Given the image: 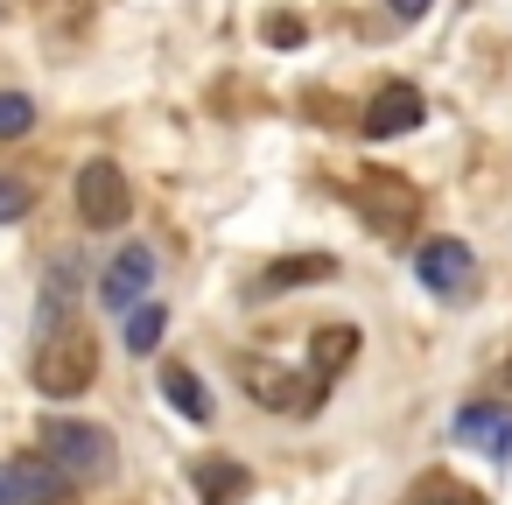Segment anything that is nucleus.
<instances>
[{
    "instance_id": "nucleus-1",
    "label": "nucleus",
    "mask_w": 512,
    "mask_h": 505,
    "mask_svg": "<svg viewBox=\"0 0 512 505\" xmlns=\"http://www.w3.org/2000/svg\"><path fill=\"white\" fill-rule=\"evenodd\" d=\"M92 379H99V337L85 323L43 337V351H36V393L43 400H78V393H92Z\"/></svg>"
},
{
    "instance_id": "nucleus-2",
    "label": "nucleus",
    "mask_w": 512,
    "mask_h": 505,
    "mask_svg": "<svg viewBox=\"0 0 512 505\" xmlns=\"http://www.w3.org/2000/svg\"><path fill=\"white\" fill-rule=\"evenodd\" d=\"M78 218L99 225V232H120L134 218V183H127V169L113 155H92L78 169Z\"/></svg>"
},
{
    "instance_id": "nucleus-3",
    "label": "nucleus",
    "mask_w": 512,
    "mask_h": 505,
    "mask_svg": "<svg viewBox=\"0 0 512 505\" xmlns=\"http://www.w3.org/2000/svg\"><path fill=\"white\" fill-rule=\"evenodd\" d=\"M43 456L71 477H113V435L92 421H71V414L43 421Z\"/></svg>"
},
{
    "instance_id": "nucleus-4",
    "label": "nucleus",
    "mask_w": 512,
    "mask_h": 505,
    "mask_svg": "<svg viewBox=\"0 0 512 505\" xmlns=\"http://www.w3.org/2000/svg\"><path fill=\"white\" fill-rule=\"evenodd\" d=\"M239 379H246V393H253L260 407H274V414H316L323 393H330V386H316L309 372H288V365H274V358H239Z\"/></svg>"
},
{
    "instance_id": "nucleus-5",
    "label": "nucleus",
    "mask_w": 512,
    "mask_h": 505,
    "mask_svg": "<svg viewBox=\"0 0 512 505\" xmlns=\"http://www.w3.org/2000/svg\"><path fill=\"white\" fill-rule=\"evenodd\" d=\"M78 295H85V260L78 253H57L50 274H43V295H36V330L57 337L78 323Z\"/></svg>"
},
{
    "instance_id": "nucleus-6",
    "label": "nucleus",
    "mask_w": 512,
    "mask_h": 505,
    "mask_svg": "<svg viewBox=\"0 0 512 505\" xmlns=\"http://www.w3.org/2000/svg\"><path fill=\"white\" fill-rule=\"evenodd\" d=\"M155 288V246L148 239H127L113 253V267L99 274V302L106 309H141V295Z\"/></svg>"
},
{
    "instance_id": "nucleus-7",
    "label": "nucleus",
    "mask_w": 512,
    "mask_h": 505,
    "mask_svg": "<svg viewBox=\"0 0 512 505\" xmlns=\"http://www.w3.org/2000/svg\"><path fill=\"white\" fill-rule=\"evenodd\" d=\"M351 197H358V211H365L379 232H407V225H414V211H421L414 183H400V176H386V169H379V176H365Z\"/></svg>"
},
{
    "instance_id": "nucleus-8",
    "label": "nucleus",
    "mask_w": 512,
    "mask_h": 505,
    "mask_svg": "<svg viewBox=\"0 0 512 505\" xmlns=\"http://www.w3.org/2000/svg\"><path fill=\"white\" fill-rule=\"evenodd\" d=\"M414 274H421V288H428V295H463V288H470V274H477V260H470V246H463V239H428V246L414 253Z\"/></svg>"
},
{
    "instance_id": "nucleus-9",
    "label": "nucleus",
    "mask_w": 512,
    "mask_h": 505,
    "mask_svg": "<svg viewBox=\"0 0 512 505\" xmlns=\"http://www.w3.org/2000/svg\"><path fill=\"white\" fill-rule=\"evenodd\" d=\"M456 435L470 442V449H484V456H512V407H498V400H477V407H463L456 414Z\"/></svg>"
},
{
    "instance_id": "nucleus-10",
    "label": "nucleus",
    "mask_w": 512,
    "mask_h": 505,
    "mask_svg": "<svg viewBox=\"0 0 512 505\" xmlns=\"http://www.w3.org/2000/svg\"><path fill=\"white\" fill-rule=\"evenodd\" d=\"M421 127V92L414 85H386L372 106H365V134L372 141H393V134H414Z\"/></svg>"
},
{
    "instance_id": "nucleus-11",
    "label": "nucleus",
    "mask_w": 512,
    "mask_h": 505,
    "mask_svg": "<svg viewBox=\"0 0 512 505\" xmlns=\"http://www.w3.org/2000/svg\"><path fill=\"white\" fill-rule=\"evenodd\" d=\"M330 274H337L330 253H288V260H267L253 295H288V288H309V281H330Z\"/></svg>"
},
{
    "instance_id": "nucleus-12",
    "label": "nucleus",
    "mask_w": 512,
    "mask_h": 505,
    "mask_svg": "<svg viewBox=\"0 0 512 505\" xmlns=\"http://www.w3.org/2000/svg\"><path fill=\"white\" fill-rule=\"evenodd\" d=\"M351 358H358V330H351V323H330V330H316V344H309V379L330 386Z\"/></svg>"
},
{
    "instance_id": "nucleus-13",
    "label": "nucleus",
    "mask_w": 512,
    "mask_h": 505,
    "mask_svg": "<svg viewBox=\"0 0 512 505\" xmlns=\"http://www.w3.org/2000/svg\"><path fill=\"white\" fill-rule=\"evenodd\" d=\"M190 484H197L204 505H239V498L253 491V470H246V463H197Z\"/></svg>"
},
{
    "instance_id": "nucleus-14",
    "label": "nucleus",
    "mask_w": 512,
    "mask_h": 505,
    "mask_svg": "<svg viewBox=\"0 0 512 505\" xmlns=\"http://www.w3.org/2000/svg\"><path fill=\"white\" fill-rule=\"evenodd\" d=\"M15 463H22L29 505H71V470H57L50 456H15Z\"/></svg>"
},
{
    "instance_id": "nucleus-15",
    "label": "nucleus",
    "mask_w": 512,
    "mask_h": 505,
    "mask_svg": "<svg viewBox=\"0 0 512 505\" xmlns=\"http://www.w3.org/2000/svg\"><path fill=\"white\" fill-rule=\"evenodd\" d=\"M162 393H169V407H176L183 421H211V393H204V379H197L190 365H169V372H162Z\"/></svg>"
},
{
    "instance_id": "nucleus-16",
    "label": "nucleus",
    "mask_w": 512,
    "mask_h": 505,
    "mask_svg": "<svg viewBox=\"0 0 512 505\" xmlns=\"http://www.w3.org/2000/svg\"><path fill=\"white\" fill-rule=\"evenodd\" d=\"M162 330H169V309H162V302H141V309L127 316V351L148 358V351L162 344Z\"/></svg>"
},
{
    "instance_id": "nucleus-17",
    "label": "nucleus",
    "mask_w": 512,
    "mask_h": 505,
    "mask_svg": "<svg viewBox=\"0 0 512 505\" xmlns=\"http://www.w3.org/2000/svg\"><path fill=\"white\" fill-rule=\"evenodd\" d=\"M407 505H484L470 484H456V477H421L414 491H407Z\"/></svg>"
},
{
    "instance_id": "nucleus-18",
    "label": "nucleus",
    "mask_w": 512,
    "mask_h": 505,
    "mask_svg": "<svg viewBox=\"0 0 512 505\" xmlns=\"http://www.w3.org/2000/svg\"><path fill=\"white\" fill-rule=\"evenodd\" d=\"M36 134V99L29 92H0V141H22Z\"/></svg>"
},
{
    "instance_id": "nucleus-19",
    "label": "nucleus",
    "mask_w": 512,
    "mask_h": 505,
    "mask_svg": "<svg viewBox=\"0 0 512 505\" xmlns=\"http://www.w3.org/2000/svg\"><path fill=\"white\" fill-rule=\"evenodd\" d=\"M29 204H36V190H29L22 176H0V225H22Z\"/></svg>"
},
{
    "instance_id": "nucleus-20",
    "label": "nucleus",
    "mask_w": 512,
    "mask_h": 505,
    "mask_svg": "<svg viewBox=\"0 0 512 505\" xmlns=\"http://www.w3.org/2000/svg\"><path fill=\"white\" fill-rule=\"evenodd\" d=\"M0 505H29V484H22V463H0Z\"/></svg>"
},
{
    "instance_id": "nucleus-21",
    "label": "nucleus",
    "mask_w": 512,
    "mask_h": 505,
    "mask_svg": "<svg viewBox=\"0 0 512 505\" xmlns=\"http://www.w3.org/2000/svg\"><path fill=\"white\" fill-rule=\"evenodd\" d=\"M267 36H274V43H281V50H288V43H302V22H295V15H281V22H274V29H267Z\"/></svg>"
},
{
    "instance_id": "nucleus-22",
    "label": "nucleus",
    "mask_w": 512,
    "mask_h": 505,
    "mask_svg": "<svg viewBox=\"0 0 512 505\" xmlns=\"http://www.w3.org/2000/svg\"><path fill=\"white\" fill-rule=\"evenodd\" d=\"M386 8H393L400 22H421V15H428V0H386Z\"/></svg>"
},
{
    "instance_id": "nucleus-23",
    "label": "nucleus",
    "mask_w": 512,
    "mask_h": 505,
    "mask_svg": "<svg viewBox=\"0 0 512 505\" xmlns=\"http://www.w3.org/2000/svg\"><path fill=\"white\" fill-rule=\"evenodd\" d=\"M505 379H512V358H505Z\"/></svg>"
}]
</instances>
